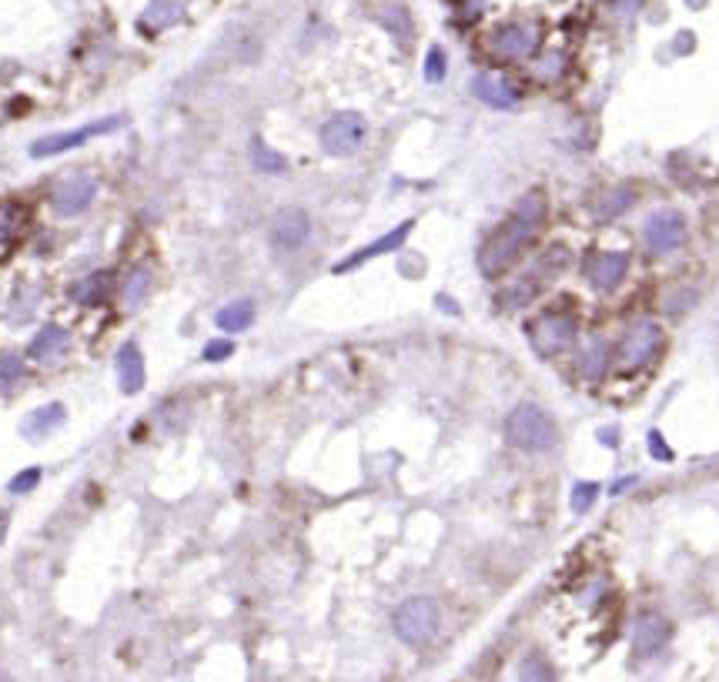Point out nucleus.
<instances>
[{
    "label": "nucleus",
    "instance_id": "25",
    "mask_svg": "<svg viewBox=\"0 0 719 682\" xmlns=\"http://www.w3.org/2000/svg\"><path fill=\"white\" fill-rule=\"evenodd\" d=\"M37 301H41V291H31V285H21L17 288V295L11 301V315L14 321H24V318H34V311H37Z\"/></svg>",
    "mask_w": 719,
    "mask_h": 682
},
{
    "label": "nucleus",
    "instance_id": "3",
    "mask_svg": "<svg viewBox=\"0 0 719 682\" xmlns=\"http://www.w3.org/2000/svg\"><path fill=\"white\" fill-rule=\"evenodd\" d=\"M395 632L398 639L408 642V646H425V642L435 639L439 632V606L429 596H415L405 599L402 606L395 609Z\"/></svg>",
    "mask_w": 719,
    "mask_h": 682
},
{
    "label": "nucleus",
    "instance_id": "13",
    "mask_svg": "<svg viewBox=\"0 0 719 682\" xmlns=\"http://www.w3.org/2000/svg\"><path fill=\"white\" fill-rule=\"evenodd\" d=\"M669 642V622L663 616H643L636 622V632H633V652L636 659H649L656 656L659 649H663Z\"/></svg>",
    "mask_w": 719,
    "mask_h": 682
},
{
    "label": "nucleus",
    "instance_id": "31",
    "mask_svg": "<svg viewBox=\"0 0 719 682\" xmlns=\"http://www.w3.org/2000/svg\"><path fill=\"white\" fill-rule=\"evenodd\" d=\"M231 352H235V345L225 338H218V341H211L208 348H204V362H221V358H228Z\"/></svg>",
    "mask_w": 719,
    "mask_h": 682
},
{
    "label": "nucleus",
    "instance_id": "9",
    "mask_svg": "<svg viewBox=\"0 0 719 682\" xmlns=\"http://www.w3.org/2000/svg\"><path fill=\"white\" fill-rule=\"evenodd\" d=\"M312 235V218H308L301 208H281L275 214V221H271V241L281 248V251H295L308 241Z\"/></svg>",
    "mask_w": 719,
    "mask_h": 682
},
{
    "label": "nucleus",
    "instance_id": "19",
    "mask_svg": "<svg viewBox=\"0 0 719 682\" xmlns=\"http://www.w3.org/2000/svg\"><path fill=\"white\" fill-rule=\"evenodd\" d=\"M64 415H67V412H64L61 402H51V405L34 408V412L24 418L21 435H27V438H44V435H51L54 428L64 422Z\"/></svg>",
    "mask_w": 719,
    "mask_h": 682
},
{
    "label": "nucleus",
    "instance_id": "12",
    "mask_svg": "<svg viewBox=\"0 0 719 682\" xmlns=\"http://www.w3.org/2000/svg\"><path fill=\"white\" fill-rule=\"evenodd\" d=\"M27 221H31V211L24 204H0V261L11 258L14 248L21 245Z\"/></svg>",
    "mask_w": 719,
    "mask_h": 682
},
{
    "label": "nucleus",
    "instance_id": "20",
    "mask_svg": "<svg viewBox=\"0 0 719 682\" xmlns=\"http://www.w3.org/2000/svg\"><path fill=\"white\" fill-rule=\"evenodd\" d=\"M475 94H479V101L502 107V111L516 107V101H519L516 91H512V87L505 84V77H499V74H482L479 81H475Z\"/></svg>",
    "mask_w": 719,
    "mask_h": 682
},
{
    "label": "nucleus",
    "instance_id": "30",
    "mask_svg": "<svg viewBox=\"0 0 719 682\" xmlns=\"http://www.w3.org/2000/svg\"><path fill=\"white\" fill-rule=\"evenodd\" d=\"M37 482H41V469H27V472H21V475H17V479L11 482V492H14V495H24V492H31Z\"/></svg>",
    "mask_w": 719,
    "mask_h": 682
},
{
    "label": "nucleus",
    "instance_id": "28",
    "mask_svg": "<svg viewBox=\"0 0 719 682\" xmlns=\"http://www.w3.org/2000/svg\"><path fill=\"white\" fill-rule=\"evenodd\" d=\"M174 17H178V7L171 4V0H154V4L144 11V21H148L151 27H158V24H171Z\"/></svg>",
    "mask_w": 719,
    "mask_h": 682
},
{
    "label": "nucleus",
    "instance_id": "29",
    "mask_svg": "<svg viewBox=\"0 0 719 682\" xmlns=\"http://www.w3.org/2000/svg\"><path fill=\"white\" fill-rule=\"evenodd\" d=\"M596 495H599V485H592V482H576L572 485V509L576 512H586L592 502H596Z\"/></svg>",
    "mask_w": 719,
    "mask_h": 682
},
{
    "label": "nucleus",
    "instance_id": "15",
    "mask_svg": "<svg viewBox=\"0 0 719 682\" xmlns=\"http://www.w3.org/2000/svg\"><path fill=\"white\" fill-rule=\"evenodd\" d=\"M118 385H121V392L124 395H138L141 388H144V355H141V348L134 345V341H128V345H121V352H118Z\"/></svg>",
    "mask_w": 719,
    "mask_h": 682
},
{
    "label": "nucleus",
    "instance_id": "5",
    "mask_svg": "<svg viewBox=\"0 0 719 682\" xmlns=\"http://www.w3.org/2000/svg\"><path fill=\"white\" fill-rule=\"evenodd\" d=\"M124 124V114H111V118H101V121H91L84 124L81 131H67V134H47V138H37L31 144V158H51V154H64L71 148H81L97 134H111L118 131Z\"/></svg>",
    "mask_w": 719,
    "mask_h": 682
},
{
    "label": "nucleus",
    "instance_id": "16",
    "mask_svg": "<svg viewBox=\"0 0 719 682\" xmlns=\"http://www.w3.org/2000/svg\"><path fill=\"white\" fill-rule=\"evenodd\" d=\"M111 295H114V275H111V271H91V275L81 278L71 288V298L77 301V305H84V308L104 305V301H108Z\"/></svg>",
    "mask_w": 719,
    "mask_h": 682
},
{
    "label": "nucleus",
    "instance_id": "6",
    "mask_svg": "<svg viewBox=\"0 0 719 682\" xmlns=\"http://www.w3.org/2000/svg\"><path fill=\"white\" fill-rule=\"evenodd\" d=\"M365 118L355 111H342L335 118L325 121L322 128V148L332 154V158H348V154L358 151V144L365 141Z\"/></svg>",
    "mask_w": 719,
    "mask_h": 682
},
{
    "label": "nucleus",
    "instance_id": "18",
    "mask_svg": "<svg viewBox=\"0 0 719 682\" xmlns=\"http://www.w3.org/2000/svg\"><path fill=\"white\" fill-rule=\"evenodd\" d=\"M408 231H412V221L398 224V228H392V231H388L385 238H378V241H372V245H368V248L355 251L352 258H345V265H338L335 271H348V268H358V265H362V261H368V258H375V255H385V251H395V248H398V245H402V241H405V235H408Z\"/></svg>",
    "mask_w": 719,
    "mask_h": 682
},
{
    "label": "nucleus",
    "instance_id": "27",
    "mask_svg": "<svg viewBox=\"0 0 719 682\" xmlns=\"http://www.w3.org/2000/svg\"><path fill=\"white\" fill-rule=\"evenodd\" d=\"M519 679L522 682H556V679H552V669L546 666V662H542L539 652H532V656L522 662Z\"/></svg>",
    "mask_w": 719,
    "mask_h": 682
},
{
    "label": "nucleus",
    "instance_id": "2",
    "mask_svg": "<svg viewBox=\"0 0 719 682\" xmlns=\"http://www.w3.org/2000/svg\"><path fill=\"white\" fill-rule=\"evenodd\" d=\"M509 442L522 452H546L556 445V425L539 405L526 402L509 415Z\"/></svg>",
    "mask_w": 719,
    "mask_h": 682
},
{
    "label": "nucleus",
    "instance_id": "10",
    "mask_svg": "<svg viewBox=\"0 0 719 682\" xmlns=\"http://www.w3.org/2000/svg\"><path fill=\"white\" fill-rule=\"evenodd\" d=\"M659 341H663V331H659L656 321H639V325H633V331L626 335L623 365L626 368H643L649 358L656 355Z\"/></svg>",
    "mask_w": 719,
    "mask_h": 682
},
{
    "label": "nucleus",
    "instance_id": "1",
    "mask_svg": "<svg viewBox=\"0 0 719 682\" xmlns=\"http://www.w3.org/2000/svg\"><path fill=\"white\" fill-rule=\"evenodd\" d=\"M539 218H542L539 198H529V201L519 204V211L512 214V218L495 231V238L489 241V245L479 251L485 275H495V271H502L505 265H512V261L519 258V251L529 245L532 235H536Z\"/></svg>",
    "mask_w": 719,
    "mask_h": 682
},
{
    "label": "nucleus",
    "instance_id": "14",
    "mask_svg": "<svg viewBox=\"0 0 719 682\" xmlns=\"http://www.w3.org/2000/svg\"><path fill=\"white\" fill-rule=\"evenodd\" d=\"M67 348H71V335H67V328L61 325H47L34 335V341L27 345V358L31 362H54V358H61Z\"/></svg>",
    "mask_w": 719,
    "mask_h": 682
},
{
    "label": "nucleus",
    "instance_id": "21",
    "mask_svg": "<svg viewBox=\"0 0 719 682\" xmlns=\"http://www.w3.org/2000/svg\"><path fill=\"white\" fill-rule=\"evenodd\" d=\"M215 321H218L221 331H228V335H238V331L251 328V321H255V305H251L248 298L231 301V305H225V308L218 311Z\"/></svg>",
    "mask_w": 719,
    "mask_h": 682
},
{
    "label": "nucleus",
    "instance_id": "34",
    "mask_svg": "<svg viewBox=\"0 0 719 682\" xmlns=\"http://www.w3.org/2000/svg\"><path fill=\"white\" fill-rule=\"evenodd\" d=\"M599 442L616 445V428H606V432H599Z\"/></svg>",
    "mask_w": 719,
    "mask_h": 682
},
{
    "label": "nucleus",
    "instance_id": "24",
    "mask_svg": "<svg viewBox=\"0 0 719 682\" xmlns=\"http://www.w3.org/2000/svg\"><path fill=\"white\" fill-rule=\"evenodd\" d=\"M251 164L261 171V174H281L285 171V158H281L278 151H271L265 141H251Z\"/></svg>",
    "mask_w": 719,
    "mask_h": 682
},
{
    "label": "nucleus",
    "instance_id": "23",
    "mask_svg": "<svg viewBox=\"0 0 719 682\" xmlns=\"http://www.w3.org/2000/svg\"><path fill=\"white\" fill-rule=\"evenodd\" d=\"M606 362H609V345L602 338H592L589 345L579 352V372L589 375V378H596L602 368H606Z\"/></svg>",
    "mask_w": 719,
    "mask_h": 682
},
{
    "label": "nucleus",
    "instance_id": "11",
    "mask_svg": "<svg viewBox=\"0 0 719 682\" xmlns=\"http://www.w3.org/2000/svg\"><path fill=\"white\" fill-rule=\"evenodd\" d=\"M626 271H629V255H623V251H599L586 265V275L599 291H612L626 278Z\"/></svg>",
    "mask_w": 719,
    "mask_h": 682
},
{
    "label": "nucleus",
    "instance_id": "22",
    "mask_svg": "<svg viewBox=\"0 0 719 682\" xmlns=\"http://www.w3.org/2000/svg\"><path fill=\"white\" fill-rule=\"evenodd\" d=\"M27 368H24V358L17 352H0V395H11L17 392V385L24 382Z\"/></svg>",
    "mask_w": 719,
    "mask_h": 682
},
{
    "label": "nucleus",
    "instance_id": "17",
    "mask_svg": "<svg viewBox=\"0 0 719 682\" xmlns=\"http://www.w3.org/2000/svg\"><path fill=\"white\" fill-rule=\"evenodd\" d=\"M151 288H154V275H151V268L148 265H138L131 271L128 278H124V285L118 288V295H121V308L124 311H138L144 301H148L151 295Z\"/></svg>",
    "mask_w": 719,
    "mask_h": 682
},
{
    "label": "nucleus",
    "instance_id": "4",
    "mask_svg": "<svg viewBox=\"0 0 719 682\" xmlns=\"http://www.w3.org/2000/svg\"><path fill=\"white\" fill-rule=\"evenodd\" d=\"M97 198V181L87 171H71L54 184L51 191V211L57 218H77L94 204Z\"/></svg>",
    "mask_w": 719,
    "mask_h": 682
},
{
    "label": "nucleus",
    "instance_id": "26",
    "mask_svg": "<svg viewBox=\"0 0 719 682\" xmlns=\"http://www.w3.org/2000/svg\"><path fill=\"white\" fill-rule=\"evenodd\" d=\"M629 204H633V191H629V188H612L606 198L599 201V218H616V214H623Z\"/></svg>",
    "mask_w": 719,
    "mask_h": 682
},
{
    "label": "nucleus",
    "instance_id": "33",
    "mask_svg": "<svg viewBox=\"0 0 719 682\" xmlns=\"http://www.w3.org/2000/svg\"><path fill=\"white\" fill-rule=\"evenodd\" d=\"M649 445H653V455H656V459H669V455H673V452H669V448H666V442H663V435H649Z\"/></svg>",
    "mask_w": 719,
    "mask_h": 682
},
{
    "label": "nucleus",
    "instance_id": "32",
    "mask_svg": "<svg viewBox=\"0 0 719 682\" xmlns=\"http://www.w3.org/2000/svg\"><path fill=\"white\" fill-rule=\"evenodd\" d=\"M425 71H429V81H439V77H445V57L439 51H432L429 54V67H425Z\"/></svg>",
    "mask_w": 719,
    "mask_h": 682
},
{
    "label": "nucleus",
    "instance_id": "7",
    "mask_svg": "<svg viewBox=\"0 0 719 682\" xmlns=\"http://www.w3.org/2000/svg\"><path fill=\"white\" fill-rule=\"evenodd\" d=\"M643 235H646V248L653 251V255H673L686 238V221L679 211L663 208L646 221Z\"/></svg>",
    "mask_w": 719,
    "mask_h": 682
},
{
    "label": "nucleus",
    "instance_id": "8",
    "mask_svg": "<svg viewBox=\"0 0 719 682\" xmlns=\"http://www.w3.org/2000/svg\"><path fill=\"white\" fill-rule=\"evenodd\" d=\"M529 335H532V345H536L542 355H559V352H566L572 341H576V318L572 315H546L529 328Z\"/></svg>",
    "mask_w": 719,
    "mask_h": 682
}]
</instances>
